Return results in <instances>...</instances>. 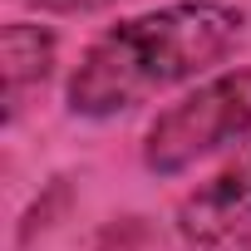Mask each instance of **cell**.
<instances>
[{"label": "cell", "instance_id": "5", "mask_svg": "<svg viewBox=\"0 0 251 251\" xmlns=\"http://www.w3.org/2000/svg\"><path fill=\"white\" fill-rule=\"evenodd\" d=\"M25 5L40 15H99V10L118 5V0H25Z\"/></svg>", "mask_w": 251, "mask_h": 251}, {"label": "cell", "instance_id": "1", "mask_svg": "<svg viewBox=\"0 0 251 251\" xmlns=\"http://www.w3.org/2000/svg\"><path fill=\"white\" fill-rule=\"evenodd\" d=\"M246 40V10L231 0H168L99 30L64 79L74 118H118L177 84H202Z\"/></svg>", "mask_w": 251, "mask_h": 251}, {"label": "cell", "instance_id": "3", "mask_svg": "<svg viewBox=\"0 0 251 251\" xmlns=\"http://www.w3.org/2000/svg\"><path fill=\"white\" fill-rule=\"evenodd\" d=\"M177 236L187 251H251V143L177 202Z\"/></svg>", "mask_w": 251, "mask_h": 251}, {"label": "cell", "instance_id": "2", "mask_svg": "<svg viewBox=\"0 0 251 251\" xmlns=\"http://www.w3.org/2000/svg\"><path fill=\"white\" fill-rule=\"evenodd\" d=\"M241 143H251V64L217 69L168 103L143 133V168L153 177H182Z\"/></svg>", "mask_w": 251, "mask_h": 251}, {"label": "cell", "instance_id": "4", "mask_svg": "<svg viewBox=\"0 0 251 251\" xmlns=\"http://www.w3.org/2000/svg\"><path fill=\"white\" fill-rule=\"evenodd\" d=\"M59 59V40L50 25L35 20H10L0 30V74H5V123L20 118L25 99L35 89H45V79L54 74Z\"/></svg>", "mask_w": 251, "mask_h": 251}]
</instances>
